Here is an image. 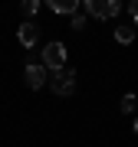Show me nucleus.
<instances>
[{"mask_svg":"<svg viewBox=\"0 0 138 147\" xmlns=\"http://www.w3.org/2000/svg\"><path fill=\"white\" fill-rule=\"evenodd\" d=\"M43 65H46L49 72L66 69V46L63 42H46V46H43Z\"/></svg>","mask_w":138,"mask_h":147,"instance_id":"f257e3e1","label":"nucleus"},{"mask_svg":"<svg viewBox=\"0 0 138 147\" xmlns=\"http://www.w3.org/2000/svg\"><path fill=\"white\" fill-rule=\"evenodd\" d=\"M49 88L56 95H72L76 92V72L72 69H59V72L49 75Z\"/></svg>","mask_w":138,"mask_h":147,"instance_id":"f03ea898","label":"nucleus"},{"mask_svg":"<svg viewBox=\"0 0 138 147\" xmlns=\"http://www.w3.org/2000/svg\"><path fill=\"white\" fill-rule=\"evenodd\" d=\"M27 85L30 88H43V85H49V69L43 62H30L27 65Z\"/></svg>","mask_w":138,"mask_h":147,"instance_id":"7ed1b4c3","label":"nucleus"},{"mask_svg":"<svg viewBox=\"0 0 138 147\" xmlns=\"http://www.w3.org/2000/svg\"><path fill=\"white\" fill-rule=\"evenodd\" d=\"M16 39H20V46L23 49H33V46H36V39H40V26H36V23H20V26H16Z\"/></svg>","mask_w":138,"mask_h":147,"instance_id":"20e7f679","label":"nucleus"},{"mask_svg":"<svg viewBox=\"0 0 138 147\" xmlns=\"http://www.w3.org/2000/svg\"><path fill=\"white\" fill-rule=\"evenodd\" d=\"M85 13L96 16V20H105L109 16V0H85Z\"/></svg>","mask_w":138,"mask_h":147,"instance_id":"39448f33","label":"nucleus"},{"mask_svg":"<svg viewBox=\"0 0 138 147\" xmlns=\"http://www.w3.org/2000/svg\"><path fill=\"white\" fill-rule=\"evenodd\" d=\"M49 10H56V13H66V16H76L79 3H76V0H49Z\"/></svg>","mask_w":138,"mask_h":147,"instance_id":"423d86ee","label":"nucleus"},{"mask_svg":"<svg viewBox=\"0 0 138 147\" xmlns=\"http://www.w3.org/2000/svg\"><path fill=\"white\" fill-rule=\"evenodd\" d=\"M115 39L122 42V46H125V42H132V39H135V26H132V23H122V26H115Z\"/></svg>","mask_w":138,"mask_h":147,"instance_id":"0eeeda50","label":"nucleus"},{"mask_svg":"<svg viewBox=\"0 0 138 147\" xmlns=\"http://www.w3.org/2000/svg\"><path fill=\"white\" fill-rule=\"evenodd\" d=\"M135 105H138V98H135V95H125L118 108H122V115H132V111H135Z\"/></svg>","mask_w":138,"mask_h":147,"instance_id":"6e6552de","label":"nucleus"},{"mask_svg":"<svg viewBox=\"0 0 138 147\" xmlns=\"http://www.w3.org/2000/svg\"><path fill=\"white\" fill-rule=\"evenodd\" d=\"M20 10L27 13V16H33V13L40 10V3H36V0H23V7H20Z\"/></svg>","mask_w":138,"mask_h":147,"instance_id":"1a4fd4ad","label":"nucleus"},{"mask_svg":"<svg viewBox=\"0 0 138 147\" xmlns=\"http://www.w3.org/2000/svg\"><path fill=\"white\" fill-rule=\"evenodd\" d=\"M69 23H72V30H82V26H85V16L76 13V16H69Z\"/></svg>","mask_w":138,"mask_h":147,"instance_id":"9d476101","label":"nucleus"},{"mask_svg":"<svg viewBox=\"0 0 138 147\" xmlns=\"http://www.w3.org/2000/svg\"><path fill=\"white\" fill-rule=\"evenodd\" d=\"M122 13V3H118V0H109V16H118Z\"/></svg>","mask_w":138,"mask_h":147,"instance_id":"9b49d317","label":"nucleus"},{"mask_svg":"<svg viewBox=\"0 0 138 147\" xmlns=\"http://www.w3.org/2000/svg\"><path fill=\"white\" fill-rule=\"evenodd\" d=\"M128 13H132V20H135V26H138V0H135L132 7H128Z\"/></svg>","mask_w":138,"mask_h":147,"instance_id":"f8f14e48","label":"nucleus"},{"mask_svg":"<svg viewBox=\"0 0 138 147\" xmlns=\"http://www.w3.org/2000/svg\"><path fill=\"white\" fill-rule=\"evenodd\" d=\"M135 134H138V118H135Z\"/></svg>","mask_w":138,"mask_h":147,"instance_id":"ddd939ff","label":"nucleus"}]
</instances>
